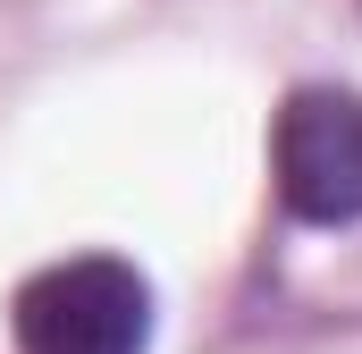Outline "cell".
Wrapping results in <instances>:
<instances>
[{
    "label": "cell",
    "mask_w": 362,
    "mask_h": 354,
    "mask_svg": "<svg viewBox=\"0 0 362 354\" xmlns=\"http://www.w3.org/2000/svg\"><path fill=\"white\" fill-rule=\"evenodd\" d=\"M8 338H17V354H144L152 346V287L118 253L51 262L17 287Z\"/></svg>",
    "instance_id": "6da1fadb"
},
{
    "label": "cell",
    "mask_w": 362,
    "mask_h": 354,
    "mask_svg": "<svg viewBox=\"0 0 362 354\" xmlns=\"http://www.w3.org/2000/svg\"><path fill=\"white\" fill-rule=\"evenodd\" d=\"M270 177L295 219L354 228L362 219V93H346V85L286 93V110L270 127Z\"/></svg>",
    "instance_id": "7a4b0ae2"
}]
</instances>
